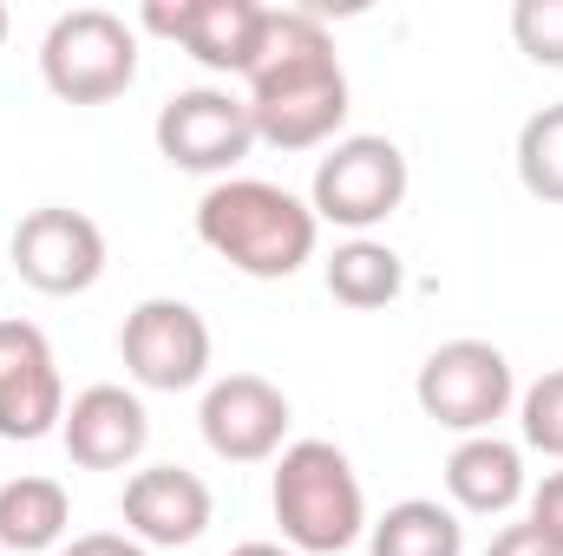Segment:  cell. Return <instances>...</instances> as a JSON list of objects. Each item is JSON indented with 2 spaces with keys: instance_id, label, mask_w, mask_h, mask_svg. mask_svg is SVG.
<instances>
[{
  "instance_id": "6da1fadb",
  "label": "cell",
  "mask_w": 563,
  "mask_h": 556,
  "mask_svg": "<svg viewBox=\"0 0 563 556\" xmlns=\"http://www.w3.org/2000/svg\"><path fill=\"white\" fill-rule=\"evenodd\" d=\"M250 125L276 151H321L347 125V73L308 7H269L250 66Z\"/></svg>"
},
{
  "instance_id": "7a4b0ae2",
  "label": "cell",
  "mask_w": 563,
  "mask_h": 556,
  "mask_svg": "<svg viewBox=\"0 0 563 556\" xmlns=\"http://www.w3.org/2000/svg\"><path fill=\"white\" fill-rule=\"evenodd\" d=\"M197 243L223 256L250 281H288L301 263H314L321 223L314 210L269 177H223L197 203Z\"/></svg>"
},
{
  "instance_id": "3957f363",
  "label": "cell",
  "mask_w": 563,
  "mask_h": 556,
  "mask_svg": "<svg viewBox=\"0 0 563 556\" xmlns=\"http://www.w3.org/2000/svg\"><path fill=\"white\" fill-rule=\"evenodd\" d=\"M269 511L282 524V544L295 556H341L367 537V491L341 445L295 438L282 445L269 478Z\"/></svg>"
},
{
  "instance_id": "277c9868",
  "label": "cell",
  "mask_w": 563,
  "mask_h": 556,
  "mask_svg": "<svg viewBox=\"0 0 563 556\" xmlns=\"http://www.w3.org/2000/svg\"><path fill=\"white\" fill-rule=\"evenodd\" d=\"M40 79L66 105H112L139 79V33L106 7H73L40 40Z\"/></svg>"
},
{
  "instance_id": "5b68a950",
  "label": "cell",
  "mask_w": 563,
  "mask_h": 556,
  "mask_svg": "<svg viewBox=\"0 0 563 556\" xmlns=\"http://www.w3.org/2000/svg\"><path fill=\"white\" fill-rule=\"evenodd\" d=\"M413 400H420V413L432 425H445L459 438H478L518 407V374H511L505 347L459 334V341H439L420 360Z\"/></svg>"
},
{
  "instance_id": "8992f818",
  "label": "cell",
  "mask_w": 563,
  "mask_h": 556,
  "mask_svg": "<svg viewBox=\"0 0 563 556\" xmlns=\"http://www.w3.org/2000/svg\"><path fill=\"white\" fill-rule=\"evenodd\" d=\"M407 151L394 138H374V132H354V138H334L328 157L314 164V184H308V210L314 223H334V230H374L387 223L400 203H407Z\"/></svg>"
},
{
  "instance_id": "52a82bcc",
  "label": "cell",
  "mask_w": 563,
  "mask_h": 556,
  "mask_svg": "<svg viewBox=\"0 0 563 556\" xmlns=\"http://www.w3.org/2000/svg\"><path fill=\"white\" fill-rule=\"evenodd\" d=\"M151 138H157V157H164L170 170H190V177H217V184H223V177L250 157V144H256L250 99H236V92H223V86L170 92L164 112H157V125H151Z\"/></svg>"
},
{
  "instance_id": "ba28073f",
  "label": "cell",
  "mask_w": 563,
  "mask_h": 556,
  "mask_svg": "<svg viewBox=\"0 0 563 556\" xmlns=\"http://www.w3.org/2000/svg\"><path fill=\"white\" fill-rule=\"evenodd\" d=\"M119 360L151 393H190L210 380V321L177 294H151L119 327Z\"/></svg>"
},
{
  "instance_id": "9c48e42d",
  "label": "cell",
  "mask_w": 563,
  "mask_h": 556,
  "mask_svg": "<svg viewBox=\"0 0 563 556\" xmlns=\"http://www.w3.org/2000/svg\"><path fill=\"white\" fill-rule=\"evenodd\" d=\"M7 263L40 294H86L92 281L106 276V230L86 210L46 203V210L20 216V230L7 243Z\"/></svg>"
},
{
  "instance_id": "30bf717a",
  "label": "cell",
  "mask_w": 563,
  "mask_h": 556,
  "mask_svg": "<svg viewBox=\"0 0 563 556\" xmlns=\"http://www.w3.org/2000/svg\"><path fill=\"white\" fill-rule=\"evenodd\" d=\"M288 393L263 374H223L210 380L203 407H197V425H203V445L223 458V465H263V458H282L288 445Z\"/></svg>"
},
{
  "instance_id": "8fae6325",
  "label": "cell",
  "mask_w": 563,
  "mask_h": 556,
  "mask_svg": "<svg viewBox=\"0 0 563 556\" xmlns=\"http://www.w3.org/2000/svg\"><path fill=\"white\" fill-rule=\"evenodd\" d=\"M139 20L151 33L177 40L203 73H236V79H250L256 46H263V26H269V7H256V0H177V7L151 0Z\"/></svg>"
},
{
  "instance_id": "7c38bea8",
  "label": "cell",
  "mask_w": 563,
  "mask_h": 556,
  "mask_svg": "<svg viewBox=\"0 0 563 556\" xmlns=\"http://www.w3.org/2000/svg\"><path fill=\"white\" fill-rule=\"evenodd\" d=\"M59 419H66V387H59L53 341L33 321L0 314V438L33 445L59 432Z\"/></svg>"
},
{
  "instance_id": "4fadbf2b",
  "label": "cell",
  "mask_w": 563,
  "mask_h": 556,
  "mask_svg": "<svg viewBox=\"0 0 563 556\" xmlns=\"http://www.w3.org/2000/svg\"><path fill=\"white\" fill-rule=\"evenodd\" d=\"M119 511H125V531L139 537L144 551H184V544H197V537L210 531L217 498H210V485H203L197 471H184V465H144V471L125 478Z\"/></svg>"
},
{
  "instance_id": "5bb4252c",
  "label": "cell",
  "mask_w": 563,
  "mask_h": 556,
  "mask_svg": "<svg viewBox=\"0 0 563 556\" xmlns=\"http://www.w3.org/2000/svg\"><path fill=\"white\" fill-rule=\"evenodd\" d=\"M59 445H66V458L79 465V471H125V465H139L144 445H151V413H144L139 393H125V387H86L66 419H59Z\"/></svg>"
},
{
  "instance_id": "9a60e30c",
  "label": "cell",
  "mask_w": 563,
  "mask_h": 556,
  "mask_svg": "<svg viewBox=\"0 0 563 556\" xmlns=\"http://www.w3.org/2000/svg\"><path fill=\"white\" fill-rule=\"evenodd\" d=\"M445 491L465 518H505L531 498V471H525V452L498 432H478V438H459L452 458H445Z\"/></svg>"
},
{
  "instance_id": "2e32d148",
  "label": "cell",
  "mask_w": 563,
  "mask_h": 556,
  "mask_svg": "<svg viewBox=\"0 0 563 556\" xmlns=\"http://www.w3.org/2000/svg\"><path fill=\"white\" fill-rule=\"evenodd\" d=\"M73 531V498L59 478H7L0 485V551L13 556H40L59 551Z\"/></svg>"
},
{
  "instance_id": "e0dca14e",
  "label": "cell",
  "mask_w": 563,
  "mask_h": 556,
  "mask_svg": "<svg viewBox=\"0 0 563 556\" xmlns=\"http://www.w3.org/2000/svg\"><path fill=\"white\" fill-rule=\"evenodd\" d=\"M367 556H465V524L439 498H400L367 524Z\"/></svg>"
},
{
  "instance_id": "ac0fdd59",
  "label": "cell",
  "mask_w": 563,
  "mask_h": 556,
  "mask_svg": "<svg viewBox=\"0 0 563 556\" xmlns=\"http://www.w3.org/2000/svg\"><path fill=\"white\" fill-rule=\"evenodd\" d=\"M400 288H407V263L387 243H374V236H354V243H341L328 256V294L341 308H361L367 314V308L400 301Z\"/></svg>"
},
{
  "instance_id": "d6986e66",
  "label": "cell",
  "mask_w": 563,
  "mask_h": 556,
  "mask_svg": "<svg viewBox=\"0 0 563 556\" xmlns=\"http://www.w3.org/2000/svg\"><path fill=\"white\" fill-rule=\"evenodd\" d=\"M518 184L538 203H563V105H544L518 132Z\"/></svg>"
},
{
  "instance_id": "ffe728a7",
  "label": "cell",
  "mask_w": 563,
  "mask_h": 556,
  "mask_svg": "<svg viewBox=\"0 0 563 556\" xmlns=\"http://www.w3.org/2000/svg\"><path fill=\"white\" fill-rule=\"evenodd\" d=\"M518 425H525V445L531 452L563 458V367H551L544 380H531L518 393Z\"/></svg>"
},
{
  "instance_id": "44dd1931",
  "label": "cell",
  "mask_w": 563,
  "mask_h": 556,
  "mask_svg": "<svg viewBox=\"0 0 563 556\" xmlns=\"http://www.w3.org/2000/svg\"><path fill=\"white\" fill-rule=\"evenodd\" d=\"M511 40L525 59L563 73V0H518L511 7Z\"/></svg>"
},
{
  "instance_id": "7402d4cb",
  "label": "cell",
  "mask_w": 563,
  "mask_h": 556,
  "mask_svg": "<svg viewBox=\"0 0 563 556\" xmlns=\"http://www.w3.org/2000/svg\"><path fill=\"white\" fill-rule=\"evenodd\" d=\"M531 524H538L544 544H558L563 551V471H551V478L531 491Z\"/></svg>"
},
{
  "instance_id": "603a6c76",
  "label": "cell",
  "mask_w": 563,
  "mask_h": 556,
  "mask_svg": "<svg viewBox=\"0 0 563 556\" xmlns=\"http://www.w3.org/2000/svg\"><path fill=\"white\" fill-rule=\"evenodd\" d=\"M485 556H563V551H558V544H544V537H538V524L525 518V524H505V531L492 537V551H485Z\"/></svg>"
},
{
  "instance_id": "cb8c5ba5",
  "label": "cell",
  "mask_w": 563,
  "mask_h": 556,
  "mask_svg": "<svg viewBox=\"0 0 563 556\" xmlns=\"http://www.w3.org/2000/svg\"><path fill=\"white\" fill-rule=\"evenodd\" d=\"M59 556H151L139 537H119V531H86V537H73Z\"/></svg>"
},
{
  "instance_id": "d4e9b609",
  "label": "cell",
  "mask_w": 563,
  "mask_h": 556,
  "mask_svg": "<svg viewBox=\"0 0 563 556\" xmlns=\"http://www.w3.org/2000/svg\"><path fill=\"white\" fill-rule=\"evenodd\" d=\"M230 556H295V551L288 544H236Z\"/></svg>"
},
{
  "instance_id": "484cf974",
  "label": "cell",
  "mask_w": 563,
  "mask_h": 556,
  "mask_svg": "<svg viewBox=\"0 0 563 556\" xmlns=\"http://www.w3.org/2000/svg\"><path fill=\"white\" fill-rule=\"evenodd\" d=\"M0 46H7V7H0Z\"/></svg>"
}]
</instances>
